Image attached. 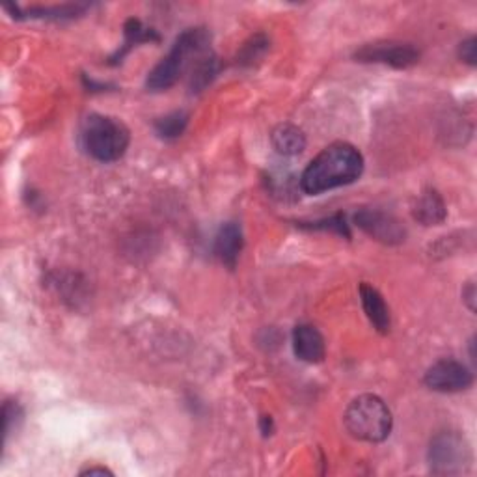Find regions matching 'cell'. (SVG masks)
<instances>
[{"label":"cell","mask_w":477,"mask_h":477,"mask_svg":"<svg viewBox=\"0 0 477 477\" xmlns=\"http://www.w3.org/2000/svg\"><path fill=\"white\" fill-rule=\"evenodd\" d=\"M423 382H426V386L435 392L455 394V392L468 390V388L473 384V373L463 362L444 358V360H438L427 369L426 377H423Z\"/></svg>","instance_id":"6"},{"label":"cell","mask_w":477,"mask_h":477,"mask_svg":"<svg viewBox=\"0 0 477 477\" xmlns=\"http://www.w3.org/2000/svg\"><path fill=\"white\" fill-rule=\"evenodd\" d=\"M298 226L304 227V229H317V232H332V234H338V235H342L345 239H350V229H349L347 219L342 213L328 217V219L315 220V222H310V224L300 222Z\"/></svg>","instance_id":"19"},{"label":"cell","mask_w":477,"mask_h":477,"mask_svg":"<svg viewBox=\"0 0 477 477\" xmlns=\"http://www.w3.org/2000/svg\"><path fill=\"white\" fill-rule=\"evenodd\" d=\"M355 224L371 239L382 244H401L406 237V229L403 224L396 217L382 213L379 209L358 211L355 215Z\"/></svg>","instance_id":"8"},{"label":"cell","mask_w":477,"mask_h":477,"mask_svg":"<svg viewBox=\"0 0 477 477\" xmlns=\"http://www.w3.org/2000/svg\"><path fill=\"white\" fill-rule=\"evenodd\" d=\"M23 419V409L17 401H6L3 406V436L4 444L8 442L10 433L19 426V421Z\"/></svg>","instance_id":"20"},{"label":"cell","mask_w":477,"mask_h":477,"mask_svg":"<svg viewBox=\"0 0 477 477\" xmlns=\"http://www.w3.org/2000/svg\"><path fill=\"white\" fill-rule=\"evenodd\" d=\"M364 172L362 153L347 142H334L306 166L300 187L310 196L355 183Z\"/></svg>","instance_id":"1"},{"label":"cell","mask_w":477,"mask_h":477,"mask_svg":"<svg viewBox=\"0 0 477 477\" xmlns=\"http://www.w3.org/2000/svg\"><path fill=\"white\" fill-rule=\"evenodd\" d=\"M81 142L86 153L99 163H114L126 155L131 133L126 123L112 116L90 114L81 127Z\"/></svg>","instance_id":"3"},{"label":"cell","mask_w":477,"mask_h":477,"mask_svg":"<svg viewBox=\"0 0 477 477\" xmlns=\"http://www.w3.org/2000/svg\"><path fill=\"white\" fill-rule=\"evenodd\" d=\"M271 142L280 155L296 157L306 150V135L293 123H280L271 135Z\"/></svg>","instance_id":"14"},{"label":"cell","mask_w":477,"mask_h":477,"mask_svg":"<svg viewBox=\"0 0 477 477\" xmlns=\"http://www.w3.org/2000/svg\"><path fill=\"white\" fill-rule=\"evenodd\" d=\"M242 246H244V237H242L241 226L237 222L222 224L215 237V246H213V252L220 259V263L226 265L227 269H235L239 256L242 252Z\"/></svg>","instance_id":"10"},{"label":"cell","mask_w":477,"mask_h":477,"mask_svg":"<svg viewBox=\"0 0 477 477\" xmlns=\"http://www.w3.org/2000/svg\"><path fill=\"white\" fill-rule=\"evenodd\" d=\"M4 10L12 12L15 19H23V17H32V19H52V21H62V19H73V17L82 15L88 6L86 4H64V6H52V8H30L27 12H19V8L13 4H6Z\"/></svg>","instance_id":"15"},{"label":"cell","mask_w":477,"mask_h":477,"mask_svg":"<svg viewBox=\"0 0 477 477\" xmlns=\"http://www.w3.org/2000/svg\"><path fill=\"white\" fill-rule=\"evenodd\" d=\"M355 58L358 62H375L392 65L396 69H406L418 64L419 50L411 43H369L357 50Z\"/></svg>","instance_id":"7"},{"label":"cell","mask_w":477,"mask_h":477,"mask_svg":"<svg viewBox=\"0 0 477 477\" xmlns=\"http://www.w3.org/2000/svg\"><path fill=\"white\" fill-rule=\"evenodd\" d=\"M219 69H220V64L213 52L211 50L204 52V55L190 67V75H188L190 92L198 94V92L205 90V88L213 82V79L219 75Z\"/></svg>","instance_id":"16"},{"label":"cell","mask_w":477,"mask_h":477,"mask_svg":"<svg viewBox=\"0 0 477 477\" xmlns=\"http://www.w3.org/2000/svg\"><path fill=\"white\" fill-rule=\"evenodd\" d=\"M96 473H101V475L111 473L112 475V472L109 468H103V466H90V468H86V470L81 472V475H96Z\"/></svg>","instance_id":"24"},{"label":"cell","mask_w":477,"mask_h":477,"mask_svg":"<svg viewBox=\"0 0 477 477\" xmlns=\"http://www.w3.org/2000/svg\"><path fill=\"white\" fill-rule=\"evenodd\" d=\"M188 119H190V116L185 111L170 112V114L158 118L155 121V133L158 135V138H163V140H175L185 133V129L188 126Z\"/></svg>","instance_id":"17"},{"label":"cell","mask_w":477,"mask_h":477,"mask_svg":"<svg viewBox=\"0 0 477 477\" xmlns=\"http://www.w3.org/2000/svg\"><path fill=\"white\" fill-rule=\"evenodd\" d=\"M463 300L466 303L470 312L475 310V286H473V281H468V286L463 289Z\"/></svg>","instance_id":"22"},{"label":"cell","mask_w":477,"mask_h":477,"mask_svg":"<svg viewBox=\"0 0 477 477\" xmlns=\"http://www.w3.org/2000/svg\"><path fill=\"white\" fill-rule=\"evenodd\" d=\"M343 421L352 438L371 442V444H377V442L390 436L394 426V418L388 404L373 394H364L352 399L347 406Z\"/></svg>","instance_id":"4"},{"label":"cell","mask_w":477,"mask_h":477,"mask_svg":"<svg viewBox=\"0 0 477 477\" xmlns=\"http://www.w3.org/2000/svg\"><path fill=\"white\" fill-rule=\"evenodd\" d=\"M259 431H261V435L265 438L271 436L274 433V421H273L271 416H261L259 418Z\"/></svg>","instance_id":"23"},{"label":"cell","mask_w":477,"mask_h":477,"mask_svg":"<svg viewBox=\"0 0 477 477\" xmlns=\"http://www.w3.org/2000/svg\"><path fill=\"white\" fill-rule=\"evenodd\" d=\"M412 217L423 226H438L448 219V209L440 192L435 188L423 190L412 207Z\"/></svg>","instance_id":"12"},{"label":"cell","mask_w":477,"mask_h":477,"mask_svg":"<svg viewBox=\"0 0 477 477\" xmlns=\"http://www.w3.org/2000/svg\"><path fill=\"white\" fill-rule=\"evenodd\" d=\"M293 350L295 357L306 364L323 362L327 355L323 334L313 325H298L293 332Z\"/></svg>","instance_id":"9"},{"label":"cell","mask_w":477,"mask_h":477,"mask_svg":"<svg viewBox=\"0 0 477 477\" xmlns=\"http://www.w3.org/2000/svg\"><path fill=\"white\" fill-rule=\"evenodd\" d=\"M211 34L207 28L196 27L187 28L181 32L178 40L173 42L168 55L158 62L146 79V88L151 92H165L178 82L187 67H190V60L194 62L200 55L209 50Z\"/></svg>","instance_id":"2"},{"label":"cell","mask_w":477,"mask_h":477,"mask_svg":"<svg viewBox=\"0 0 477 477\" xmlns=\"http://www.w3.org/2000/svg\"><path fill=\"white\" fill-rule=\"evenodd\" d=\"M429 466L436 475H458L472 466V448L465 435L457 431L438 433L429 446Z\"/></svg>","instance_id":"5"},{"label":"cell","mask_w":477,"mask_h":477,"mask_svg":"<svg viewBox=\"0 0 477 477\" xmlns=\"http://www.w3.org/2000/svg\"><path fill=\"white\" fill-rule=\"evenodd\" d=\"M458 58L466 62L468 65H475V62H477V40L473 36H470L468 40H465L461 45H458Z\"/></svg>","instance_id":"21"},{"label":"cell","mask_w":477,"mask_h":477,"mask_svg":"<svg viewBox=\"0 0 477 477\" xmlns=\"http://www.w3.org/2000/svg\"><path fill=\"white\" fill-rule=\"evenodd\" d=\"M123 36H126V40H123V45L109 58L111 65L121 64L123 58H126L129 52L135 47H138L140 43H151V42L161 40L158 38L157 30L144 27L142 21H138V19H129L126 25H123Z\"/></svg>","instance_id":"13"},{"label":"cell","mask_w":477,"mask_h":477,"mask_svg":"<svg viewBox=\"0 0 477 477\" xmlns=\"http://www.w3.org/2000/svg\"><path fill=\"white\" fill-rule=\"evenodd\" d=\"M269 38L265 34H256L249 42H246L237 55V64L241 65H254L259 58L265 57V52L269 50Z\"/></svg>","instance_id":"18"},{"label":"cell","mask_w":477,"mask_h":477,"mask_svg":"<svg viewBox=\"0 0 477 477\" xmlns=\"http://www.w3.org/2000/svg\"><path fill=\"white\" fill-rule=\"evenodd\" d=\"M360 300L364 312L367 315L369 323L375 327L377 332L388 334L392 328V317H390V308L386 306L382 295L369 284H360Z\"/></svg>","instance_id":"11"}]
</instances>
